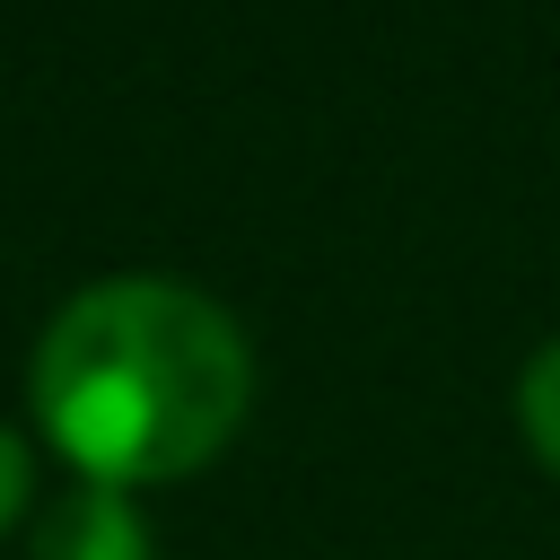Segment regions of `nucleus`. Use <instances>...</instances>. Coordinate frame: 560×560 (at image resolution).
<instances>
[{
  "mask_svg": "<svg viewBox=\"0 0 560 560\" xmlns=\"http://www.w3.org/2000/svg\"><path fill=\"white\" fill-rule=\"evenodd\" d=\"M35 420L79 481L131 490L210 464L254 394L245 332L184 280H96L35 341Z\"/></svg>",
  "mask_w": 560,
  "mask_h": 560,
  "instance_id": "f257e3e1",
  "label": "nucleus"
},
{
  "mask_svg": "<svg viewBox=\"0 0 560 560\" xmlns=\"http://www.w3.org/2000/svg\"><path fill=\"white\" fill-rule=\"evenodd\" d=\"M26 560H149V525L122 490L79 481L35 516V551Z\"/></svg>",
  "mask_w": 560,
  "mask_h": 560,
  "instance_id": "f03ea898",
  "label": "nucleus"
},
{
  "mask_svg": "<svg viewBox=\"0 0 560 560\" xmlns=\"http://www.w3.org/2000/svg\"><path fill=\"white\" fill-rule=\"evenodd\" d=\"M516 420H525V446L560 472V341L534 350V368H525V385H516Z\"/></svg>",
  "mask_w": 560,
  "mask_h": 560,
  "instance_id": "7ed1b4c3",
  "label": "nucleus"
},
{
  "mask_svg": "<svg viewBox=\"0 0 560 560\" xmlns=\"http://www.w3.org/2000/svg\"><path fill=\"white\" fill-rule=\"evenodd\" d=\"M18 508H26V446L18 429H0V534L18 525Z\"/></svg>",
  "mask_w": 560,
  "mask_h": 560,
  "instance_id": "20e7f679",
  "label": "nucleus"
}]
</instances>
